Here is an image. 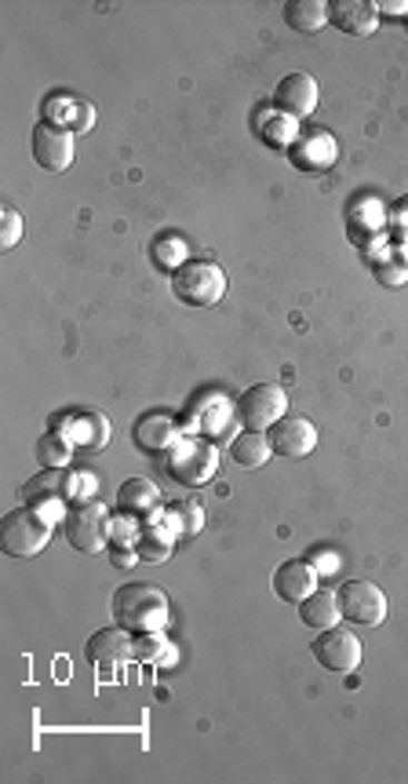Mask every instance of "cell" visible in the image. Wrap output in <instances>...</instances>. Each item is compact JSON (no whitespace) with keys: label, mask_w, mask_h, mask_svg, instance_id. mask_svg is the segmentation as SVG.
Here are the masks:
<instances>
[{"label":"cell","mask_w":408,"mask_h":784,"mask_svg":"<svg viewBox=\"0 0 408 784\" xmlns=\"http://www.w3.org/2000/svg\"><path fill=\"white\" fill-rule=\"evenodd\" d=\"M339 598L332 592H314L299 603V621L302 627H314V632H328V627L339 624Z\"/></svg>","instance_id":"obj_22"},{"label":"cell","mask_w":408,"mask_h":784,"mask_svg":"<svg viewBox=\"0 0 408 784\" xmlns=\"http://www.w3.org/2000/svg\"><path fill=\"white\" fill-rule=\"evenodd\" d=\"M405 26H408V19H405Z\"/></svg>","instance_id":"obj_36"},{"label":"cell","mask_w":408,"mask_h":784,"mask_svg":"<svg viewBox=\"0 0 408 784\" xmlns=\"http://www.w3.org/2000/svg\"><path fill=\"white\" fill-rule=\"evenodd\" d=\"M285 19L296 33H318L332 19V11H328L325 0H288Z\"/></svg>","instance_id":"obj_23"},{"label":"cell","mask_w":408,"mask_h":784,"mask_svg":"<svg viewBox=\"0 0 408 784\" xmlns=\"http://www.w3.org/2000/svg\"><path fill=\"white\" fill-rule=\"evenodd\" d=\"M139 555H131V552H113V562L117 566H121V562H136Z\"/></svg>","instance_id":"obj_35"},{"label":"cell","mask_w":408,"mask_h":784,"mask_svg":"<svg viewBox=\"0 0 408 784\" xmlns=\"http://www.w3.org/2000/svg\"><path fill=\"white\" fill-rule=\"evenodd\" d=\"M153 256H157V264L168 267V270H179L182 264H187V241L182 238H161L153 248Z\"/></svg>","instance_id":"obj_28"},{"label":"cell","mask_w":408,"mask_h":784,"mask_svg":"<svg viewBox=\"0 0 408 784\" xmlns=\"http://www.w3.org/2000/svg\"><path fill=\"white\" fill-rule=\"evenodd\" d=\"M219 470V449L205 438H179L168 449V475L182 486H208Z\"/></svg>","instance_id":"obj_3"},{"label":"cell","mask_w":408,"mask_h":784,"mask_svg":"<svg viewBox=\"0 0 408 784\" xmlns=\"http://www.w3.org/2000/svg\"><path fill=\"white\" fill-rule=\"evenodd\" d=\"M339 157L336 139L325 132V128H310L302 132L292 147V165L307 168V172H321V168H332Z\"/></svg>","instance_id":"obj_15"},{"label":"cell","mask_w":408,"mask_h":784,"mask_svg":"<svg viewBox=\"0 0 408 784\" xmlns=\"http://www.w3.org/2000/svg\"><path fill=\"white\" fill-rule=\"evenodd\" d=\"M172 296L187 307H216L227 296V274L212 259H187L172 270Z\"/></svg>","instance_id":"obj_2"},{"label":"cell","mask_w":408,"mask_h":784,"mask_svg":"<svg viewBox=\"0 0 408 784\" xmlns=\"http://www.w3.org/2000/svg\"><path fill=\"white\" fill-rule=\"evenodd\" d=\"M110 609H113L117 627H125V632H131V635L165 632L168 613H172L168 595L157 584H147V580H131V584L117 587Z\"/></svg>","instance_id":"obj_1"},{"label":"cell","mask_w":408,"mask_h":784,"mask_svg":"<svg viewBox=\"0 0 408 784\" xmlns=\"http://www.w3.org/2000/svg\"><path fill=\"white\" fill-rule=\"evenodd\" d=\"M88 493H96V475H73L70 496H88Z\"/></svg>","instance_id":"obj_32"},{"label":"cell","mask_w":408,"mask_h":784,"mask_svg":"<svg viewBox=\"0 0 408 784\" xmlns=\"http://www.w3.org/2000/svg\"><path fill=\"white\" fill-rule=\"evenodd\" d=\"M176 515H179V526H182V533H187V537H193V533L201 529V522H205L201 507H197V504H182V507H176Z\"/></svg>","instance_id":"obj_31"},{"label":"cell","mask_w":408,"mask_h":784,"mask_svg":"<svg viewBox=\"0 0 408 784\" xmlns=\"http://www.w3.org/2000/svg\"><path fill=\"white\" fill-rule=\"evenodd\" d=\"M22 496L26 500H33V507L48 522H56L62 515V500L70 496V482L62 478V470H44V475L30 478V486L22 489Z\"/></svg>","instance_id":"obj_14"},{"label":"cell","mask_w":408,"mask_h":784,"mask_svg":"<svg viewBox=\"0 0 408 784\" xmlns=\"http://www.w3.org/2000/svg\"><path fill=\"white\" fill-rule=\"evenodd\" d=\"M136 657L147 661V664H161V668H172L176 664V646L165 643L161 632H147L136 638Z\"/></svg>","instance_id":"obj_26"},{"label":"cell","mask_w":408,"mask_h":784,"mask_svg":"<svg viewBox=\"0 0 408 784\" xmlns=\"http://www.w3.org/2000/svg\"><path fill=\"white\" fill-rule=\"evenodd\" d=\"M230 413H233L230 401L222 398V395H205V398L190 409V427H197V430H201V435H208V438H219L222 430L230 427Z\"/></svg>","instance_id":"obj_20"},{"label":"cell","mask_w":408,"mask_h":784,"mask_svg":"<svg viewBox=\"0 0 408 784\" xmlns=\"http://www.w3.org/2000/svg\"><path fill=\"white\" fill-rule=\"evenodd\" d=\"M128 635L131 632H125V627H107V632H96L88 638V646H84L88 664H96L102 678H110L131 653H136V643H131Z\"/></svg>","instance_id":"obj_11"},{"label":"cell","mask_w":408,"mask_h":784,"mask_svg":"<svg viewBox=\"0 0 408 784\" xmlns=\"http://www.w3.org/2000/svg\"><path fill=\"white\" fill-rule=\"evenodd\" d=\"M70 449H73V441L66 438L62 430H48V435L37 438V460H41L44 470H62L73 456Z\"/></svg>","instance_id":"obj_25"},{"label":"cell","mask_w":408,"mask_h":784,"mask_svg":"<svg viewBox=\"0 0 408 784\" xmlns=\"http://www.w3.org/2000/svg\"><path fill=\"white\" fill-rule=\"evenodd\" d=\"M22 241V216L16 208H0V248L11 252Z\"/></svg>","instance_id":"obj_29"},{"label":"cell","mask_w":408,"mask_h":784,"mask_svg":"<svg viewBox=\"0 0 408 784\" xmlns=\"http://www.w3.org/2000/svg\"><path fill=\"white\" fill-rule=\"evenodd\" d=\"M336 598L344 621H350L354 627H379L387 621V595L372 580H347L336 592Z\"/></svg>","instance_id":"obj_6"},{"label":"cell","mask_w":408,"mask_h":784,"mask_svg":"<svg viewBox=\"0 0 408 784\" xmlns=\"http://www.w3.org/2000/svg\"><path fill=\"white\" fill-rule=\"evenodd\" d=\"M262 139H267L270 147H278V150L296 147V139H299L296 121H292V117H285V113L273 110V113L267 117V121H262Z\"/></svg>","instance_id":"obj_27"},{"label":"cell","mask_w":408,"mask_h":784,"mask_svg":"<svg viewBox=\"0 0 408 784\" xmlns=\"http://www.w3.org/2000/svg\"><path fill=\"white\" fill-rule=\"evenodd\" d=\"M131 438H136V446L142 453H168L179 441V424L165 413H147V416H139Z\"/></svg>","instance_id":"obj_17"},{"label":"cell","mask_w":408,"mask_h":784,"mask_svg":"<svg viewBox=\"0 0 408 784\" xmlns=\"http://www.w3.org/2000/svg\"><path fill=\"white\" fill-rule=\"evenodd\" d=\"M62 529H66V540H70L77 552H88V555H96L107 547L110 540V515H107V507L96 504V500H81L77 507H70L66 512V522H62Z\"/></svg>","instance_id":"obj_5"},{"label":"cell","mask_w":408,"mask_h":784,"mask_svg":"<svg viewBox=\"0 0 408 784\" xmlns=\"http://www.w3.org/2000/svg\"><path fill=\"white\" fill-rule=\"evenodd\" d=\"M332 11V22L336 30H344L347 37H368L376 33L379 26V16H376V4H368V0H336V4H328Z\"/></svg>","instance_id":"obj_19"},{"label":"cell","mask_w":408,"mask_h":784,"mask_svg":"<svg viewBox=\"0 0 408 784\" xmlns=\"http://www.w3.org/2000/svg\"><path fill=\"white\" fill-rule=\"evenodd\" d=\"M270 446L278 456H292V460H302L318 449V427H314L307 416H285L270 427Z\"/></svg>","instance_id":"obj_12"},{"label":"cell","mask_w":408,"mask_h":784,"mask_svg":"<svg viewBox=\"0 0 408 784\" xmlns=\"http://www.w3.org/2000/svg\"><path fill=\"white\" fill-rule=\"evenodd\" d=\"M51 537V522L37 512V507H19V512L4 515V526H0V544L11 558H33L44 552V544Z\"/></svg>","instance_id":"obj_4"},{"label":"cell","mask_w":408,"mask_h":784,"mask_svg":"<svg viewBox=\"0 0 408 784\" xmlns=\"http://www.w3.org/2000/svg\"><path fill=\"white\" fill-rule=\"evenodd\" d=\"M314 657H318V664L328 672H339V675L358 672L361 643L347 627H328V632H318V638H314Z\"/></svg>","instance_id":"obj_8"},{"label":"cell","mask_w":408,"mask_h":784,"mask_svg":"<svg viewBox=\"0 0 408 784\" xmlns=\"http://www.w3.org/2000/svg\"><path fill=\"white\" fill-rule=\"evenodd\" d=\"M44 121L70 128V132H88V128L96 125V110H91V102L77 99V96H48Z\"/></svg>","instance_id":"obj_18"},{"label":"cell","mask_w":408,"mask_h":784,"mask_svg":"<svg viewBox=\"0 0 408 784\" xmlns=\"http://www.w3.org/2000/svg\"><path fill=\"white\" fill-rule=\"evenodd\" d=\"M273 110L292 117V121H302V117H310L318 110V81H314L310 73H285L278 88H273Z\"/></svg>","instance_id":"obj_10"},{"label":"cell","mask_w":408,"mask_h":784,"mask_svg":"<svg viewBox=\"0 0 408 784\" xmlns=\"http://www.w3.org/2000/svg\"><path fill=\"white\" fill-rule=\"evenodd\" d=\"M157 500H161V489H157L150 478H128L125 486L117 489V507H121L125 515L153 512Z\"/></svg>","instance_id":"obj_24"},{"label":"cell","mask_w":408,"mask_h":784,"mask_svg":"<svg viewBox=\"0 0 408 784\" xmlns=\"http://www.w3.org/2000/svg\"><path fill=\"white\" fill-rule=\"evenodd\" d=\"M314 587H318V573H314L307 562H281L278 569H273V595L281 598V603H302L307 595H314Z\"/></svg>","instance_id":"obj_16"},{"label":"cell","mask_w":408,"mask_h":784,"mask_svg":"<svg viewBox=\"0 0 408 784\" xmlns=\"http://www.w3.org/2000/svg\"><path fill=\"white\" fill-rule=\"evenodd\" d=\"M288 413V395L278 384H256L237 398V416L245 430H270Z\"/></svg>","instance_id":"obj_7"},{"label":"cell","mask_w":408,"mask_h":784,"mask_svg":"<svg viewBox=\"0 0 408 784\" xmlns=\"http://www.w3.org/2000/svg\"><path fill=\"white\" fill-rule=\"evenodd\" d=\"M376 16H405L408 19V0H379Z\"/></svg>","instance_id":"obj_34"},{"label":"cell","mask_w":408,"mask_h":784,"mask_svg":"<svg viewBox=\"0 0 408 784\" xmlns=\"http://www.w3.org/2000/svg\"><path fill=\"white\" fill-rule=\"evenodd\" d=\"M379 274V281L384 285H405L408 281V264L405 259H384V264L376 267Z\"/></svg>","instance_id":"obj_30"},{"label":"cell","mask_w":408,"mask_h":784,"mask_svg":"<svg viewBox=\"0 0 408 784\" xmlns=\"http://www.w3.org/2000/svg\"><path fill=\"white\" fill-rule=\"evenodd\" d=\"M73 136L70 128H59V125H48L41 121L33 128V161L44 168V172H66L73 165Z\"/></svg>","instance_id":"obj_9"},{"label":"cell","mask_w":408,"mask_h":784,"mask_svg":"<svg viewBox=\"0 0 408 784\" xmlns=\"http://www.w3.org/2000/svg\"><path fill=\"white\" fill-rule=\"evenodd\" d=\"M182 533L179 526V515H157L147 522V529H139L136 533V555L142 562H165L168 555H172V544L176 537Z\"/></svg>","instance_id":"obj_13"},{"label":"cell","mask_w":408,"mask_h":784,"mask_svg":"<svg viewBox=\"0 0 408 784\" xmlns=\"http://www.w3.org/2000/svg\"><path fill=\"white\" fill-rule=\"evenodd\" d=\"M390 224H394V230L401 234V238H408V198L398 201V208H394V216H390Z\"/></svg>","instance_id":"obj_33"},{"label":"cell","mask_w":408,"mask_h":784,"mask_svg":"<svg viewBox=\"0 0 408 784\" xmlns=\"http://www.w3.org/2000/svg\"><path fill=\"white\" fill-rule=\"evenodd\" d=\"M230 456H233V464L245 467V470L267 467V460L273 456V446H270L267 430H245V435H237L230 441Z\"/></svg>","instance_id":"obj_21"}]
</instances>
